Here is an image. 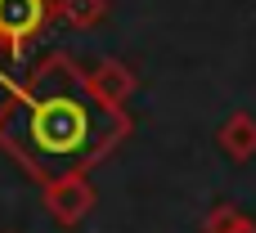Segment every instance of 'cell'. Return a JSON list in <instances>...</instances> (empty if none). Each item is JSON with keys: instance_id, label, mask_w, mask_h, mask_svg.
I'll return each mask as SVG.
<instances>
[{"instance_id": "7a4b0ae2", "label": "cell", "mask_w": 256, "mask_h": 233, "mask_svg": "<svg viewBox=\"0 0 256 233\" xmlns=\"http://www.w3.org/2000/svg\"><path fill=\"white\" fill-rule=\"evenodd\" d=\"M45 0H0V45L18 49L40 22H45Z\"/></svg>"}, {"instance_id": "3957f363", "label": "cell", "mask_w": 256, "mask_h": 233, "mask_svg": "<svg viewBox=\"0 0 256 233\" xmlns=\"http://www.w3.org/2000/svg\"><path fill=\"white\" fill-rule=\"evenodd\" d=\"M220 139H225V144L234 148V157H248V153L256 148V126L248 121V117H234V121H230V126L220 130Z\"/></svg>"}, {"instance_id": "277c9868", "label": "cell", "mask_w": 256, "mask_h": 233, "mask_svg": "<svg viewBox=\"0 0 256 233\" xmlns=\"http://www.w3.org/2000/svg\"><path fill=\"white\" fill-rule=\"evenodd\" d=\"M104 0H63V13L72 18V22H81V27H90V22H99L104 18Z\"/></svg>"}, {"instance_id": "6da1fadb", "label": "cell", "mask_w": 256, "mask_h": 233, "mask_svg": "<svg viewBox=\"0 0 256 233\" xmlns=\"http://www.w3.org/2000/svg\"><path fill=\"white\" fill-rule=\"evenodd\" d=\"M126 135L122 108L68 58H45L0 108V139L45 180H63L104 157Z\"/></svg>"}]
</instances>
